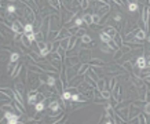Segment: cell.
Segmentation results:
<instances>
[{"label": "cell", "instance_id": "obj_36", "mask_svg": "<svg viewBox=\"0 0 150 124\" xmlns=\"http://www.w3.org/2000/svg\"><path fill=\"white\" fill-rule=\"evenodd\" d=\"M120 50H121V51H123V54H124V55H125V54H129L132 48L129 47V44H123V46L120 47Z\"/></svg>", "mask_w": 150, "mask_h": 124}, {"label": "cell", "instance_id": "obj_4", "mask_svg": "<svg viewBox=\"0 0 150 124\" xmlns=\"http://www.w3.org/2000/svg\"><path fill=\"white\" fill-rule=\"evenodd\" d=\"M65 75H66L67 82L72 80L73 77H76V76L78 75V65L77 66H67L66 70H65Z\"/></svg>", "mask_w": 150, "mask_h": 124}, {"label": "cell", "instance_id": "obj_56", "mask_svg": "<svg viewBox=\"0 0 150 124\" xmlns=\"http://www.w3.org/2000/svg\"><path fill=\"white\" fill-rule=\"evenodd\" d=\"M114 3H116V4L117 6H123V0H113Z\"/></svg>", "mask_w": 150, "mask_h": 124}, {"label": "cell", "instance_id": "obj_14", "mask_svg": "<svg viewBox=\"0 0 150 124\" xmlns=\"http://www.w3.org/2000/svg\"><path fill=\"white\" fill-rule=\"evenodd\" d=\"M70 32L67 28H62V29H59V35H58V40H62V39H66V37H70Z\"/></svg>", "mask_w": 150, "mask_h": 124}, {"label": "cell", "instance_id": "obj_59", "mask_svg": "<svg viewBox=\"0 0 150 124\" xmlns=\"http://www.w3.org/2000/svg\"><path fill=\"white\" fill-rule=\"evenodd\" d=\"M145 80H146L147 83H150V75H146V76H145Z\"/></svg>", "mask_w": 150, "mask_h": 124}, {"label": "cell", "instance_id": "obj_5", "mask_svg": "<svg viewBox=\"0 0 150 124\" xmlns=\"http://www.w3.org/2000/svg\"><path fill=\"white\" fill-rule=\"evenodd\" d=\"M142 22L145 26V31L149 32L150 31V22H149V7H145L142 11Z\"/></svg>", "mask_w": 150, "mask_h": 124}, {"label": "cell", "instance_id": "obj_50", "mask_svg": "<svg viewBox=\"0 0 150 124\" xmlns=\"http://www.w3.org/2000/svg\"><path fill=\"white\" fill-rule=\"evenodd\" d=\"M139 123H142V124H145V123H147V120H146V117H145V114H142V113H139Z\"/></svg>", "mask_w": 150, "mask_h": 124}, {"label": "cell", "instance_id": "obj_41", "mask_svg": "<svg viewBox=\"0 0 150 124\" xmlns=\"http://www.w3.org/2000/svg\"><path fill=\"white\" fill-rule=\"evenodd\" d=\"M22 43H24V44H25V46H28V47H31L32 46V41H31V39H29V37L26 36L25 33H24V36H22Z\"/></svg>", "mask_w": 150, "mask_h": 124}, {"label": "cell", "instance_id": "obj_24", "mask_svg": "<svg viewBox=\"0 0 150 124\" xmlns=\"http://www.w3.org/2000/svg\"><path fill=\"white\" fill-rule=\"evenodd\" d=\"M48 3H50V6H51V7H54L57 11L61 10V6H62L61 0H48Z\"/></svg>", "mask_w": 150, "mask_h": 124}, {"label": "cell", "instance_id": "obj_62", "mask_svg": "<svg viewBox=\"0 0 150 124\" xmlns=\"http://www.w3.org/2000/svg\"><path fill=\"white\" fill-rule=\"evenodd\" d=\"M149 15H150V7H149Z\"/></svg>", "mask_w": 150, "mask_h": 124}, {"label": "cell", "instance_id": "obj_34", "mask_svg": "<svg viewBox=\"0 0 150 124\" xmlns=\"http://www.w3.org/2000/svg\"><path fill=\"white\" fill-rule=\"evenodd\" d=\"M116 84H117V80H116V77H110V80L108 82V90H110V91H112Z\"/></svg>", "mask_w": 150, "mask_h": 124}, {"label": "cell", "instance_id": "obj_23", "mask_svg": "<svg viewBox=\"0 0 150 124\" xmlns=\"http://www.w3.org/2000/svg\"><path fill=\"white\" fill-rule=\"evenodd\" d=\"M58 35H59V31H50L47 39L50 41H55V40H58Z\"/></svg>", "mask_w": 150, "mask_h": 124}, {"label": "cell", "instance_id": "obj_58", "mask_svg": "<svg viewBox=\"0 0 150 124\" xmlns=\"http://www.w3.org/2000/svg\"><path fill=\"white\" fill-rule=\"evenodd\" d=\"M33 3H35V6H36V7H40V3H39V0H33Z\"/></svg>", "mask_w": 150, "mask_h": 124}, {"label": "cell", "instance_id": "obj_1", "mask_svg": "<svg viewBox=\"0 0 150 124\" xmlns=\"http://www.w3.org/2000/svg\"><path fill=\"white\" fill-rule=\"evenodd\" d=\"M48 109L51 110V114L50 116H55V114H59L61 113V102L58 101V99H52V101H50V103H48Z\"/></svg>", "mask_w": 150, "mask_h": 124}, {"label": "cell", "instance_id": "obj_30", "mask_svg": "<svg viewBox=\"0 0 150 124\" xmlns=\"http://www.w3.org/2000/svg\"><path fill=\"white\" fill-rule=\"evenodd\" d=\"M19 52H11L10 54V62H12V63H17V62L19 61Z\"/></svg>", "mask_w": 150, "mask_h": 124}, {"label": "cell", "instance_id": "obj_20", "mask_svg": "<svg viewBox=\"0 0 150 124\" xmlns=\"http://www.w3.org/2000/svg\"><path fill=\"white\" fill-rule=\"evenodd\" d=\"M99 39H101V41H102V43H109V41L112 40V37L109 36L105 31H101V33H99Z\"/></svg>", "mask_w": 150, "mask_h": 124}, {"label": "cell", "instance_id": "obj_17", "mask_svg": "<svg viewBox=\"0 0 150 124\" xmlns=\"http://www.w3.org/2000/svg\"><path fill=\"white\" fill-rule=\"evenodd\" d=\"M22 66H24V63H18V62H17V65H15V68H14V70H12V72H11V77H17V76H18V75H19V72H21L22 70Z\"/></svg>", "mask_w": 150, "mask_h": 124}, {"label": "cell", "instance_id": "obj_38", "mask_svg": "<svg viewBox=\"0 0 150 124\" xmlns=\"http://www.w3.org/2000/svg\"><path fill=\"white\" fill-rule=\"evenodd\" d=\"M80 40H81V44H87V43H91L92 39H91L90 35H84L83 37H80Z\"/></svg>", "mask_w": 150, "mask_h": 124}, {"label": "cell", "instance_id": "obj_26", "mask_svg": "<svg viewBox=\"0 0 150 124\" xmlns=\"http://www.w3.org/2000/svg\"><path fill=\"white\" fill-rule=\"evenodd\" d=\"M33 32H35V24L26 22V24H25V31H24V33H33Z\"/></svg>", "mask_w": 150, "mask_h": 124}, {"label": "cell", "instance_id": "obj_12", "mask_svg": "<svg viewBox=\"0 0 150 124\" xmlns=\"http://www.w3.org/2000/svg\"><path fill=\"white\" fill-rule=\"evenodd\" d=\"M131 82L134 83V86L135 87H138V88L145 87V82L140 79V76H132V77H131Z\"/></svg>", "mask_w": 150, "mask_h": 124}, {"label": "cell", "instance_id": "obj_29", "mask_svg": "<svg viewBox=\"0 0 150 124\" xmlns=\"http://www.w3.org/2000/svg\"><path fill=\"white\" fill-rule=\"evenodd\" d=\"M35 110H36L37 113H42L43 110H44V101H39V102L35 105Z\"/></svg>", "mask_w": 150, "mask_h": 124}, {"label": "cell", "instance_id": "obj_9", "mask_svg": "<svg viewBox=\"0 0 150 124\" xmlns=\"http://www.w3.org/2000/svg\"><path fill=\"white\" fill-rule=\"evenodd\" d=\"M146 33L147 32L145 31V29H138V32H136V36H135V39H132V41H135V43H140L142 40H145L146 39Z\"/></svg>", "mask_w": 150, "mask_h": 124}, {"label": "cell", "instance_id": "obj_13", "mask_svg": "<svg viewBox=\"0 0 150 124\" xmlns=\"http://www.w3.org/2000/svg\"><path fill=\"white\" fill-rule=\"evenodd\" d=\"M109 11H110V4H102L98 8V11H97V13H98L101 17H105V15H108V14H109Z\"/></svg>", "mask_w": 150, "mask_h": 124}, {"label": "cell", "instance_id": "obj_47", "mask_svg": "<svg viewBox=\"0 0 150 124\" xmlns=\"http://www.w3.org/2000/svg\"><path fill=\"white\" fill-rule=\"evenodd\" d=\"M1 110L3 112H14L15 110V106H10V105H1Z\"/></svg>", "mask_w": 150, "mask_h": 124}, {"label": "cell", "instance_id": "obj_31", "mask_svg": "<svg viewBox=\"0 0 150 124\" xmlns=\"http://www.w3.org/2000/svg\"><path fill=\"white\" fill-rule=\"evenodd\" d=\"M138 8H139L138 1H135V3H128V11H129V13H135Z\"/></svg>", "mask_w": 150, "mask_h": 124}, {"label": "cell", "instance_id": "obj_35", "mask_svg": "<svg viewBox=\"0 0 150 124\" xmlns=\"http://www.w3.org/2000/svg\"><path fill=\"white\" fill-rule=\"evenodd\" d=\"M17 6L15 4H8L7 6V14H17Z\"/></svg>", "mask_w": 150, "mask_h": 124}, {"label": "cell", "instance_id": "obj_16", "mask_svg": "<svg viewBox=\"0 0 150 124\" xmlns=\"http://www.w3.org/2000/svg\"><path fill=\"white\" fill-rule=\"evenodd\" d=\"M91 66H105V62L102 61V59H99V58H92V59H90V62H88Z\"/></svg>", "mask_w": 150, "mask_h": 124}, {"label": "cell", "instance_id": "obj_53", "mask_svg": "<svg viewBox=\"0 0 150 124\" xmlns=\"http://www.w3.org/2000/svg\"><path fill=\"white\" fill-rule=\"evenodd\" d=\"M123 66L125 68V69H127V70H131V62H124V63H123Z\"/></svg>", "mask_w": 150, "mask_h": 124}, {"label": "cell", "instance_id": "obj_8", "mask_svg": "<svg viewBox=\"0 0 150 124\" xmlns=\"http://www.w3.org/2000/svg\"><path fill=\"white\" fill-rule=\"evenodd\" d=\"M80 62H81V59H80L78 55H73V57H67L66 58L67 66H77V65H80Z\"/></svg>", "mask_w": 150, "mask_h": 124}, {"label": "cell", "instance_id": "obj_19", "mask_svg": "<svg viewBox=\"0 0 150 124\" xmlns=\"http://www.w3.org/2000/svg\"><path fill=\"white\" fill-rule=\"evenodd\" d=\"M77 39H78V37L76 36V35H74V36H70V39H69V47H67V51H70V50H73V48L76 47Z\"/></svg>", "mask_w": 150, "mask_h": 124}, {"label": "cell", "instance_id": "obj_10", "mask_svg": "<svg viewBox=\"0 0 150 124\" xmlns=\"http://www.w3.org/2000/svg\"><path fill=\"white\" fill-rule=\"evenodd\" d=\"M135 65L139 68V69H146L147 68V63H146V57L145 55H139V57L136 58V62H135Z\"/></svg>", "mask_w": 150, "mask_h": 124}, {"label": "cell", "instance_id": "obj_42", "mask_svg": "<svg viewBox=\"0 0 150 124\" xmlns=\"http://www.w3.org/2000/svg\"><path fill=\"white\" fill-rule=\"evenodd\" d=\"M62 98L65 99V101H70V99H72V93L67 91V90H65L62 93Z\"/></svg>", "mask_w": 150, "mask_h": 124}, {"label": "cell", "instance_id": "obj_37", "mask_svg": "<svg viewBox=\"0 0 150 124\" xmlns=\"http://www.w3.org/2000/svg\"><path fill=\"white\" fill-rule=\"evenodd\" d=\"M48 62H50L54 68H57V69H59L61 65H62V61H57V59H48Z\"/></svg>", "mask_w": 150, "mask_h": 124}, {"label": "cell", "instance_id": "obj_54", "mask_svg": "<svg viewBox=\"0 0 150 124\" xmlns=\"http://www.w3.org/2000/svg\"><path fill=\"white\" fill-rule=\"evenodd\" d=\"M145 102H150V91H149V90L146 91V95H145Z\"/></svg>", "mask_w": 150, "mask_h": 124}, {"label": "cell", "instance_id": "obj_46", "mask_svg": "<svg viewBox=\"0 0 150 124\" xmlns=\"http://www.w3.org/2000/svg\"><path fill=\"white\" fill-rule=\"evenodd\" d=\"M69 39H70V37H66V39H62V40H61V47L65 48L66 51H67V47H69Z\"/></svg>", "mask_w": 150, "mask_h": 124}, {"label": "cell", "instance_id": "obj_45", "mask_svg": "<svg viewBox=\"0 0 150 124\" xmlns=\"http://www.w3.org/2000/svg\"><path fill=\"white\" fill-rule=\"evenodd\" d=\"M37 48H39L40 51H43V50H46V48H47V43H46V40L37 41Z\"/></svg>", "mask_w": 150, "mask_h": 124}, {"label": "cell", "instance_id": "obj_39", "mask_svg": "<svg viewBox=\"0 0 150 124\" xmlns=\"http://www.w3.org/2000/svg\"><path fill=\"white\" fill-rule=\"evenodd\" d=\"M29 58L31 59H33V61H40V58H42V55H39L37 52H35V51H31V54H29Z\"/></svg>", "mask_w": 150, "mask_h": 124}, {"label": "cell", "instance_id": "obj_48", "mask_svg": "<svg viewBox=\"0 0 150 124\" xmlns=\"http://www.w3.org/2000/svg\"><path fill=\"white\" fill-rule=\"evenodd\" d=\"M88 76H91V77H92L94 80H97V82L99 80V75H98V73L94 72L92 69H88Z\"/></svg>", "mask_w": 150, "mask_h": 124}, {"label": "cell", "instance_id": "obj_32", "mask_svg": "<svg viewBox=\"0 0 150 124\" xmlns=\"http://www.w3.org/2000/svg\"><path fill=\"white\" fill-rule=\"evenodd\" d=\"M11 97L10 95H7V94L1 93V105H6V103H10L11 102Z\"/></svg>", "mask_w": 150, "mask_h": 124}, {"label": "cell", "instance_id": "obj_61", "mask_svg": "<svg viewBox=\"0 0 150 124\" xmlns=\"http://www.w3.org/2000/svg\"><path fill=\"white\" fill-rule=\"evenodd\" d=\"M147 41H149V44H150V36H149V37H147Z\"/></svg>", "mask_w": 150, "mask_h": 124}, {"label": "cell", "instance_id": "obj_2", "mask_svg": "<svg viewBox=\"0 0 150 124\" xmlns=\"http://www.w3.org/2000/svg\"><path fill=\"white\" fill-rule=\"evenodd\" d=\"M25 20L26 22H31V24H35L36 22V14H35V11H33V8L32 7H29V6H25Z\"/></svg>", "mask_w": 150, "mask_h": 124}, {"label": "cell", "instance_id": "obj_25", "mask_svg": "<svg viewBox=\"0 0 150 124\" xmlns=\"http://www.w3.org/2000/svg\"><path fill=\"white\" fill-rule=\"evenodd\" d=\"M94 102L97 103V105H106V103H109V99H106V98H103V97H95L94 98Z\"/></svg>", "mask_w": 150, "mask_h": 124}, {"label": "cell", "instance_id": "obj_15", "mask_svg": "<svg viewBox=\"0 0 150 124\" xmlns=\"http://www.w3.org/2000/svg\"><path fill=\"white\" fill-rule=\"evenodd\" d=\"M97 88H98L99 91H103L108 88V82L105 80V79H99L98 82H97Z\"/></svg>", "mask_w": 150, "mask_h": 124}, {"label": "cell", "instance_id": "obj_21", "mask_svg": "<svg viewBox=\"0 0 150 124\" xmlns=\"http://www.w3.org/2000/svg\"><path fill=\"white\" fill-rule=\"evenodd\" d=\"M103 31H105V32H106V33H108L109 36L112 37V39H113V37H114V36H116V35H117V33H119V32L116 31V29H114L113 26H106V28H105Z\"/></svg>", "mask_w": 150, "mask_h": 124}, {"label": "cell", "instance_id": "obj_43", "mask_svg": "<svg viewBox=\"0 0 150 124\" xmlns=\"http://www.w3.org/2000/svg\"><path fill=\"white\" fill-rule=\"evenodd\" d=\"M92 22L95 25H99V22H101V15H99L98 13H94L92 14Z\"/></svg>", "mask_w": 150, "mask_h": 124}, {"label": "cell", "instance_id": "obj_60", "mask_svg": "<svg viewBox=\"0 0 150 124\" xmlns=\"http://www.w3.org/2000/svg\"><path fill=\"white\" fill-rule=\"evenodd\" d=\"M127 1H128V3H135L136 0H127Z\"/></svg>", "mask_w": 150, "mask_h": 124}, {"label": "cell", "instance_id": "obj_7", "mask_svg": "<svg viewBox=\"0 0 150 124\" xmlns=\"http://www.w3.org/2000/svg\"><path fill=\"white\" fill-rule=\"evenodd\" d=\"M117 113L123 117V120H124L125 123H128V116H129V108H125V106H123V108H117V110H116Z\"/></svg>", "mask_w": 150, "mask_h": 124}, {"label": "cell", "instance_id": "obj_52", "mask_svg": "<svg viewBox=\"0 0 150 124\" xmlns=\"http://www.w3.org/2000/svg\"><path fill=\"white\" fill-rule=\"evenodd\" d=\"M146 114H150V102H146L145 103V108H143Z\"/></svg>", "mask_w": 150, "mask_h": 124}, {"label": "cell", "instance_id": "obj_55", "mask_svg": "<svg viewBox=\"0 0 150 124\" xmlns=\"http://www.w3.org/2000/svg\"><path fill=\"white\" fill-rule=\"evenodd\" d=\"M113 20L116 21V22H121V15H120V14H116V15L113 17Z\"/></svg>", "mask_w": 150, "mask_h": 124}, {"label": "cell", "instance_id": "obj_51", "mask_svg": "<svg viewBox=\"0 0 150 124\" xmlns=\"http://www.w3.org/2000/svg\"><path fill=\"white\" fill-rule=\"evenodd\" d=\"M57 52L59 54V55H62V57H65V54H66V50H65V48H62V47L59 46V48L57 50Z\"/></svg>", "mask_w": 150, "mask_h": 124}, {"label": "cell", "instance_id": "obj_33", "mask_svg": "<svg viewBox=\"0 0 150 124\" xmlns=\"http://www.w3.org/2000/svg\"><path fill=\"white\" fill-rule=\"evenodd\" d=\"M0 93H4V94H7V95H10L11 98L14 99V93H15V91H14V90H10V88H0Z\"/></svg>", "mask_w": 150, "mask_h": 124}, {"label": "cell", "instance_id": "obj_27", "mask_svg": "<svg viewBox=\"0 0 150 124\" xmlns=\"http://www.w3.org/2000/svg\"><path fill=\"white\" fill-rule=\"evenodd\" d=\"M14 90H15V91H18V93H24V90H25V84H24V83L22 82H17L15 84H14Z\"/></svg>", "mask_w": 150, "mask_h": 124}, {"label": "cell", "instance_id": "obj_22", "mask_svg": "<svg viewBox=\"0 0 150 124\" xmlns=\"http://www.w3.org/2000/svg\"><path fill=\"white\" fill-rule=\"evenodd\" d=\"M90 66H91V65H90L88 62H84L83 65H80V66H78V75H84L85 72H88Z\"/></svg>", "mask_w": 150, "mask_h": 124}, {"label": "cell", "instance_id": "obj_11", "mask_svg": "<svg viewBox=\"0 0 150 124\" xmlns=\"http://www.w3.org/2000/svg\"><path fill=\"white\" fill-rule=\"evenodd\" d=\"M139 113H140V109L136 108V105H135V103L129 105V116H128V120L132 119V117H135V116H139Z\"/></svg>", "mask_w": 150, "mask_h": 124}, {"label": "cell", "instance_id": "obj_28", "mask_svg": "<svg viewBox=\"0 0 150 124\" xmlns=\"http://www.w3.org/2000/svg\"><path fill=\"white\" fill-rule=\"evenodd\" d=\"M113 41H114V43H116V44H117L119 47H121L123 44H124V43H123V41H124V39L121 37V35H120V33H117V35L113 37Z\"/></svg>", "mask_w": 150, "mask_h": 124}, {"label": "cell", "instance_id": "obj_44", "mask_svg": "<svg viewBox=\"0 0 150 124\" xmlns=\"http://www.w3.org/2000/svg\"><path fill=\"white\" fill-rule=\"evenodd\" d=\"M83 22H84L83 17H80V18H76V20L73 21V25H74V26H77V28H81V25H83Z\"/></svg>", "mask_w": 150, "mask_h": 124}, {"label": "cell", "instance_id": "obj_6", "mask_svg": "<svg viewBox=\"0 0 150 124\" xmlns=\"http://www.w3.org/2000/svg\"><path fill=\"white\" fill-rule=\"evenodd\" d=\"M78 57H80V59H81V62H90V59H91V50L90 48H83V50H80L77 54Z\"/></svg>", "mask_w": 150, "mask_h": 124}, {"label": "cell", "instance_id": "obj_49", "mask_svg": "<svg viewBox=\"0 0 150 124\" xmlns=\"http://www.w3.org/2000/svg\"><path fill=\"white\" fill-rule=\"evenodd\" d=\"M84 35H87V31H85V29H83V28H78V31H77V33H76V36H77V37H83Z\"/></svg>", "mask_w": 150, "mask_h": 124}, {"label": "cell", "instance_id": "obj_40", "mask_svg": "<svg viewBox=\"0 0 150 124\" xmlns=\"http://www.w3.org/2000/svg\"><path fill=\"white\" fill-rule=\"evenodd\" d=\"M101 50H102L103 52H112V51H113V50L109 47L108 43H102V44H101Z\"/></svg>", "mask_w": 150, "mask_h": 124}, {"label": "cell", "instance_id": "obj_57", "mask_svg": "<svg viewBox=\"0 0 150 124\" xmlns=\"http://www.w3.org/2000/svg\"><path fill=\"white\" fill-rule=\"evenodd\" d=\"M101 3H103V4H110V0H98Z\"/></svg>", "mask_w": 150, "mask_h": 124}, {"label": "cell", "instance_id": "obj_18", "mask_svg": "<svg viewBox=\"0 0 150 124\" xmlns=\"http://www.w3.org/2000/svg\"><path fill=\"white\" fill-rule=\"evenodd\" d=\"M83 20H84V24L88 25V26H91L94 24L92 22V14H91V13H85V14L83 15Z\"/></svg>", "mask_w": 150, "mask_h": 124}, {"label": "cell", "instance_id": "obj_3", "mask_svg": "<svg viewBox=\"0 0 150 124\" xmlns=\"http://www.w3.org/2000/svg\"><path fill=\"white\" fill-rule=\"evenodd\" d=\"M84 82V76L83 75H77L76 77H73L72 80H69L67 82V87L66 88H77L78 86H80V83Z\"/></svg>", "mask_w": 150, "mask_h": 124}]
</instances>
